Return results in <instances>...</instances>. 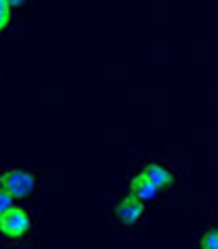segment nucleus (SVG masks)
<instances>
[{
    "label": "nucleus",
    "instance_id": "obj_6",
    "mask_svg": "<svg viewBox=\"0 0 218 249\" xmlns=\"http://www.w3.org/2000/svg\"><path fill=\"white\" fill-rule=\"evenodd\" d=\"M199 249H218V228H207L199 238Z\"/></svg>",
    "mask_w": 218,
    "mask_h": 249
},
{
    "label": "nucleus",
    "instance_id": "obj_5",
    "mask_svg": "<svg viewBox=\"0 0 218 249\" xmlns=\"http://www.w3.org/2000/svg\"><path fill=\"white\" fill-rule=\"evenodd\" d=\"M142 173H144L159 190H168L172 186V181H175V173L162 162H149Z\"/></svg>",
    "mask_w": 218,
    "mask_h": 249
},
{
    "label": "nucleus",
    "instance_id": "obj_1",
    "mask_svg": "<svg viewBox=\"0 0 218 249\" xmlns=\"http://www.w3.org/2000/svg\"><path fill=\"white\" fill-rule=\"evenodd\" d=\"M31 230H33V219L29 210L17 203L0 214V236L7 241H22L24 236H29Z\"/></svg>",
    "mask_w": 218,
    "mask_h": 249
},
{
    "label": "nucleus",
    "instance_id": "obj_3",
    "mask_svg": "<svg viewBox=\"0 0 218 249\" xmlns=\"http://www.w3.org/2000/svg\"><path fill=\"white\" fill-rule=\"evenodd\" d=\"M144 206L146 203L140 201L137 197H133V195H124L122 199L116 201L114 216L122 228H133V225H137L142 221V216H144V212H146Z\"/></svg>",
    "mask_w": 218,
    "mask_h": 249
},
{
    "label": "nucleus",
    "instance_id": "obj_8",
    "mask_svg": "<svg viewBox=\"0 0 218 249\" xmlns=\"http://www.w3.org/2000/svg\"><path fill=\"white\" fill-rule=\"evenodd\" d=\"M11 206H16V199H13L4 188H0V214H2V212H7Z\"/></svg>",
    "mask_w": 218,
    "mask_h": 249
},
{
    "label": "nucleus",
    "instance_id": "obj_10",
    "mask_svg": "<svg viewBox=\"0 0 218 249\" xmlns=\"http://www.w3.org/2000/svg\"><path fill=\"white\" fill-rule=\"evenodd\" d=\"M16 249H29V247H16Z\"/></svg>",
    "mask_w": 218,
    "mask_h": 249
},
{
    "label": "nucleus",
    "instance_id": "obj_4",
    "mask_svg": "<svg viewBox=\"0 0 218 249\" xmlns=\"http://www.w3.org/2000/svg\"><path fill=\"white\" fill-rule=\"evenodd\" d=\"M129 195L137 197L144 203H151V201H157L162 190H159L144 173H135V175H131V179H129Z\"/></svg>",
    "mask_w": 218,
    "mask_h": 249
},
{
    "label": "nucleus",
    "instance_id": "obj_7",
    "mask_svg": "<svg viewBox=\"0 0 218 249\" xmlns=\"http://www.w3.org/2000/svg\"><path fill=\"white\" fill-rule=\"evenodd\" d=\"M11 11L13 9L9 7L7 0H0V33H2L9 26V22H11Z\"/></svg>",
    "mask_w": 218,
    "mask_h": 249
},
{
    "label": "nucleus",
    "instance_id": "obj_2",
    "mask_svg": "<svg viewBox=\"0 0 218 249\" xmlns=\"http://www.w3.org/2000/svg\"><path fill=\"white\" fill-rule=\"evenodd\" d=\"M0 188H4L16 201H24L37 188V179L31 171L24 168H7L0 171Z\"/></svg>",
    "mask_w": 218,
    "mask_h": 249
},
{
    "label": "nucleus",
    "instance_id": "obj_9",
    "mask_svg": "<svg viewBox=\"0 0 218 249\" xmlns=\"http://www.w3.org/2000/svg\"><path fill=\"white\" fill-rule=\"evenodd\" d=\"M7 2H9V7H11V9H22L26 2H29V0H7Z\"/></svg>",
    "mask_w": 218,
    "mask_h": 249
}]
</instances>
